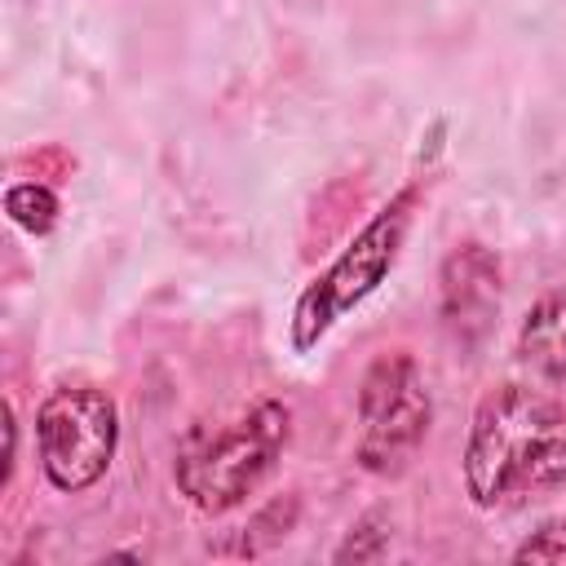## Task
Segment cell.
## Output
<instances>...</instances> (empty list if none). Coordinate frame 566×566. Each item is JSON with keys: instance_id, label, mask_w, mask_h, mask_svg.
<instances>
[{"instance_id": "obj_6", "label": "cell", "mask_w": 566, "mask_h": 566, "mask_svg": "<svg viewBox=\"0 0 566 566\" xmlns=\"http://www.w3.org/2000/svg\"><path fill=\"white\" fill-rule=\"evenodd\" d=\"M500 279H504L500 256L478 239H464L442 256L438 310H442L447 332L460 345H478L491 332V323L500 314Z\"/></svg>"}, {"instance_id": "obj_7", "label": "cell", "mask_w": 566, "mask_h": 566, "mask_svg": "<svg viewBox=\"0 0 566 566\" xmlns=\"http://www.w3.org/2000/svg\"><path fill=\"white\" fill-rule=\"evenodd\" d=\"M517 358L522 367L544 380L548 389H557L566 398V287L544 292L517 327Z\"/></svg>"}, {"instance_id": "obj_4", "label": "cell", "mask_w": 566, "mask_h": 566, "mask_svg": "<svg viewBox=\"0 0 566 566\" xmlns=\"http://www.w3.org/2000/svg\"><path fill=\"white\" fill-rule=\"evenodd\" d=\"M358 438L354 460L376 478H394L411 464L433 424V398L411 349H380L358 380Z\"/></svg>"}, {"instance_id": "obj_5", "label": "cell", "mask_w": 566, "mask_h": 566, "mask_svg": "<svg viewBox=\"0 0 566 566\" xmlns=\"http://www.w3.org/2000/svg\"><path fill=\"white\" fill-rule=\"evenodd\" d=\"M119 451V407L93 380H62L35 411V455L53 491L80 495L97 486Z\"/></svg>"}, {"instance_id": "obj_8", "label": "cell", "mask_w": 566, "mask_h": 566, "mask_svg": "<svg viewBox=\"0 0 566 566\" xmlns=\"http://www.w3.org/2000/svg\"><path fill=\"white\" fill-rule=\"evenodd\" d=\"M4 212L18 230H27L31 239H44L57 226L62 203H57V190L44 186V181H13L4 190Z\"/></svg>"}, {"instance_id": "obj_2", "label": "cell", "mask_w": 566, "mask_h": 566, "mask_svg": "<svg viewBox=\"0 0 566 566\" xmlns=\"http://www.w3.org/2000/svg\"><path fill=\"white\" fill-rule=\"evenodd\" d=\"M292 442V407L261 398L226 424H195L172 455V486L208 517L248 504Z\"/></svg>"}, {"instance_id": "obj_9", "label": "cell", "mask_w": 566, "mask_h": 566, "mask_svg": "<svg viewBox=\"0 0 566 566\" xmlns=\"http://www.w3.org/2000/svg\"><path fill=\"white\" fill-rule=\"evenodd\" d=\"M385 548H389V522H385V513H367L349 526V535L332 553V562H376V557H385Z\"/></svg>"}, {"instance_id": "obj_10", "label": "cell", "mask_w": 566, "mask_h": 566, "mask_svg": "<svg viewBox=\"0 0 566 566\" xmlns=\"http://www.w3.org/2000/svg\"><path fill=\"white\" fill-rule=\"evenodd\" d=\"M513 562H566V517H553V522L535 526L513 548Z\"/></svg>"}, {"instance_id": "obj_3", "label": "cell", "mask_w": 566, "mask_h": 566, "mask_svg": "<svg viewBox=\"0 0 566 566\" xmlns=\"http://www.w3.org/2000/svg\"><path fill=\"white\" fill-rule=\"evenodd\" d=\"M420 195H424V177L402 181L367 217V226L340 248V256L323 274H314L305 283V292L292 305V349L296 354H310L354 305H363L394 274V265H398V256L407 248V234H411Z\"/></svg>"}, {"instance_id": "obj_11", "label": "cell", "mask_w": 566, "mask_h": 566, "mask_svg": "<svg viewBox=\"0 0 566 566\" xmlns=\"http://www.w3.org/2000/svg\"><path fill=\"white\" fill-rule=\"evenodd\" d=\"M4 433H9V455H4V486H9L13 469H18V416H13V402L4 407Z\"/></svg>"}, {"instance_id": "obj_1", "label": "cell", "mask_w": 566, "mask_h": 566, "mask_svg": "<svg viewBox=\"0 0 566 566\" xmlns=\"http://www.w3.org/2000/svg\"><path fill=\"white\" fill-rule=\"evenodd\" d=\"M464 495L482 513H509L566 486V402L504 380L473 407L464 433Z\"/></svg>"}]
</instances>
